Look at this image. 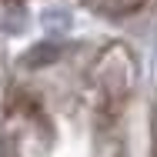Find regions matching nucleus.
<instances>
[{"label": "nucleus", "mask_w": 157, "mask_h": 157, "mask_svg": "<svg viewBox=\"0 0 157 157\" xmlns=\"http://www.w3.org/2000/svg\"><path fill=\"white\" fill-rule=\"evenodd\" d=\"M97 7H107V10H134L137 3H144V0H94Z\"/></svg>", "instance_id": "1"}]
</instances>
